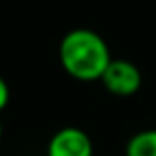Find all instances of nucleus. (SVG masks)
<instances>
[{
  "mask_svg": "<svg viewBox=\"0 0 156 156\" xmlns=\"http://www.w3.org/2000/svg\"><path fill=\"white\" fill-rule=\"evenodd\" d=\"M59 63L69 77L83 83L101 81L113 55L105 38L89 28L69 30L59 42Z\"/></svg>",
  "mask_w": 156,
  "mask_h": 156,
  "instance_id": "obj_1",
  "label": "nucleus"
},
{
  "mask_svg": "<svg viewBox=\"0 0 156 156\" xmlns=\"http://www.w3.org/2000/svg\"><path fill=\"white\" fill-rule=\"evenodd\" d=\"M101 83L115 97H133L142 87V73L129 59H111L105 73L101 75Z\"/></svg>",
  "mask_w": 156,
  "mask_h": 156,
  "instance_id": "obj_2",
  "label": "nucleus"
},
{
  "mask_svg": "<svg viewBox=\"0 0 156 156\" xmlns=\"http://www.w3.org/2000/svg\"><path fill=\"white\" fill-rule=\"evenodd\" d=\"M48 156H93V142L79 126H63L48 142Z\"/></svg>",
  "mask_w": 156,
  "mask_h": 156,
  "instance_id": "obj_3",
  "label": "nucleus"
},
{
  "mask_svg": "<svg viewBox=\"0 0 156 156\" xmlns=\"http://www.w3.org/2000/svg\"><path fill=\"white\" fill-rule=\"evenodd\" d=\"M125 156H156V129L134 133L125 146Z\"/></svg>",
  "mask_w": 156,
  "mask_h": 156,
  "instance_id": "obj_4",
  "label": "nucleus"
},
{
  "mask_svg": "<svg viewBox=\"0 0 156 156\" xmlns=\"http://www.w3.org/2000/svg\"><path fill=\"white\" fill-rule=\"evenodd\" d=\"M8 101H10V87H8L6 79H4V77L0 75V113H2V111L6 109Z\"/></svg>",
  "mask_w": 156,
  "mask_h": 156,
  "instance_id": "obj_5",
  "label": "nucleus"
},
{
  "mask_svg": "<svg viewBox=\"0 0 156 156\" xmlns=\"http://www.w3.org/2000/svg\"><path fill=\"white\" fill-rule=\"evenodd\" d=\"M0 138H2V122H0Z\"/></svg>",
  "mask_w": 156,
  "mask_h": 156,
  "instance_id": "obj_6",
  "label": "nucleus"
}]
</instances>
